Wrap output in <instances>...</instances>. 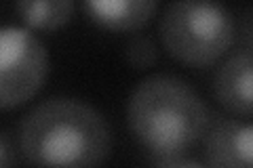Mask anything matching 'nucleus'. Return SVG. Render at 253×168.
I'll return each instance as SVG.
<instances>
[{
	"mask_svg": "<svg viewBox=\"0 0 253 168\" xmlns=\"http://www.w3.org/2000/svg\"><path fill=\"white\" fill-rule=\"evenodd\" d=\"M19 147L34 168H97L112 149V133L86 101L51 97L23 118Z\"/></svg>",
	"mask_w": 253,
	"mask_h": 168,
	"instance_id": "obj_1",
	"label": "nucleus"
},
{
	"mask_svg": "<svg viewBox=\"0 0 253 168\" xmlns=\"http://www.w3.org/2000/svg\"><path fill=\"white\" fill-rule=\"evenodd\" d=\"M126 122L141 145L161 158L181 156L209 131V111L186 80L171 74L144 78L126 103Z\"/></svg>",
	"mask_w": 253,
	"mask_h": 168,
	"instance_id": "obj_2",
	"label": "nucleus"
},
{
	"mask_svg": "<svg viewBox=\"0 0 253 168\" xmlns=\"http://www.w3.org/2000/svg\"><path fill=\"white\" fill-rule=\"evenodd\" d=\"M158 34L177 61L205 67L224 57L234 42V21L226 6L199 0H177L165 6Z\"/></svg>",
	"mask_w": 253,
	"mask_h": 168,
	"instance_id": "obj_3",
	"label": "nucleus"
},
{
	"mask_svg": "<svg viewBox=\"0 0 253 168\" xmlns=\"http://www.w3.org/2000/svg\"><path fill=\"white\" fill-rule=\"evenodd\" d=\"M49 71V53L34 32L4 26L0 32V107L23 105L41 91Z\"/></svg>",
	"mask_w": 253,
	"mask_h": 168,
	"instance_id": "obj_4",
	"label": "nucleus"
},
{
	"mask_svg": "<svg viewBox=\"0 0 253 168\" xmlns=\"http://www.w3.org/2000/svg\"><path fill=\"white\" fill-rule=\"evenodd\" d=\"M207 168H253V124L217 118L205 134Z\"/></svg>",
	"mask_w": 253,
	"mask_h": 168,
	"instance_id": "obj_5",
	"label": "nucleus"
},
{
	"mask_svg": "<svg viewBox=\"0 0 253 168\" xmlns=\"http://www.w3.org/2000/svg\"><path fill=\"white\" fill-rule=\"evenodd\" d=\"M213 93L228 111L253 116V55L241 51L221 63L213 80Z\"/></svg>",
	"mask_w": 253,
	"mask_h": 168,
	"instance_id": "obj_6",
	"label": "nucleus"
},
{
	"mask_svg": "<svg viewBox=\"0 0 253 168\" xmlns=\"http://www.w3.org/2000/svg\"><path fill=\"white\" fill-rule=\"evenodd\" d=\"M86 17L97 26L116 32L141 30L156 15V0H86L83 2Z\"/></svg>",
	"mask_w": 253,
	"mask_h": 168,
	"instance_id": "obj_7",
	"label": "nucleus"
},
{
	"mask_svg": "<svg viewBox=\"0 0 253 168\" xmlns=\"http://www.w3.org/2000/svg\"><path fill=\"white\" fill-rule=\"evenodd\" d=\"M15 11L28 28L57 30L72 17L74 2L72 0H23V2H15Z\"/></svg>",
	"mask_w": 253,
	"mask_h": 168,
	"instance_id": "obj_8",
	"label": "nucleus"
},
{
	"mask_svg": "<svg viewBox=\"0 0 253 168\" xmlns=\"http://www.w3.org/2000/svg\"><path fill=\"white\" fill-rule=\"evenodd\" d=\"M126 61L131 63L135 69H148L156 63V44L152 38L148 36H133L129 42H126Z\"/></svg>",
	"mask_w": 253,
	"mask_h": 168,
	"instance_id": "obj_9",
	"label": "nucleus"
},
{
	"mask_svg": "<svg viewBox=\"0 0 253 168\" xmlns=\"http://www.w3.org/2000/svg\"><path fill=\"white\" fill-rule=\"evenodd\" d=\"M156 168H207L201 162H196L192 158L184 156H171V158H161V162L156 164Z\"/></svg>",
	"mask_w": 253,
	"mask_h": 168,
	"instance_id": "obj_10",
	"label": "nucleus"
},
{
	"mask_svg": "<svg viewBox=\"0 0 253 168\" xmlns=\"http://www.w3.org/2000/svg\"><path fill=\"white\" fill-rule=\"evenodd\" d=\"M11 141H9V133L0 134V168H11Z\"/></svg>",
	"mask_w": 253,
	"mask_h": 168,
	"instance_id": "obj_11",
	"label": "nucleus"
},
{
	"mask_svg": "<svg viewBox=\"0 0 253 168\" xmlns=\"http://www.w3.org/2000/svg\"><path fill=\"white\" fill-rule=\"evenodd\" d=\"M243 40H245V46H247V53L253 55V19L247 21V26L243 30Z\"/></svg>",
	"mask_w": 253,
	"mask_h": 168,
	"instance_id": "obj_12",
	"label": "nucleus"
}]
</instances>
